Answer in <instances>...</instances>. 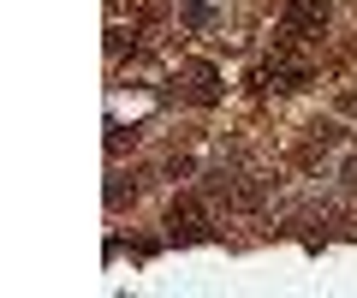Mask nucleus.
I'll return each instance as SVG.
<instances>
[{"label": "nucleus", "instance_id": "obj_6", "mask_svg": "<svg viewBox=\"0 0 357 298\" xmlns=\"http://www.w3.org/2000/svg\"><path fill=\"white\" fill-rule=\"evenodd\" d=\"M185 24H191V30H208V24H215V13H208L203 0H191V6H185Z\"/></svg>", "mask_w": 357, "mask_h": 298}, {"label": "nucleus", "instance_id": "obj_3", "mask_svg": "<svg viewBox=\"0 0 357 298\" xmlns=\"http://www.w3.org/2000/svg\"><path fill=\"white\" fill-rule=\"evenodd\" d=\"M167 239H178V245L208 239V203L203 197H178V203L167 209Z\"/></svg>", "mask_w": 357, "mask_h": 298}, {"label": "nucleus", "instance_id": "obj_5", "mask_svg": "<svg viewBox=\"0 0 357 298\" xmlns=\"http://www.w3.org/2000/svg\"><path fill=\"white\" fill-rule=\"evenodd\" d=\"M310 84V66L304 60H292V54H274V60H262L256 66V90H304Z\"/></svg>", "mask_w": 357, "mask_h": 298}, {"label": "nucleus", "instance_id": "obj_4", "mask_svg": "<svg viewBox=\"0 0 357 298\" xmlns=\"http://www.w3.org/2000/svg\"><path fill=\"white\" fill-rule=\"evenodd\" d=\"M178 96H185L191 107H215L220 96H227V84H220V72L208 60H191V66H185V78H178Z\"/></svg>", "mask_w": 357, "mask_h": 298}, {"label": "nucleus", "instance_id": "obj_2", "mask_svg": "<svg viewBox=\"0 0 357 298\" xmlns=\"http://www.w3.org/2000/svg\"><path fill=\"white\" fill-rule=\"evenodd\" d=\"M328 0H286V13H280V30H286V42H310V36H321L328 30Z\"/></svg>", "mask_w": 357, "mask_h": 298}, {"label": "nucleus", "instance_id": "obj_1", "mask_svg": "<svg viewBox=\"0 0 357 298\" xmlns=\"http://www.w3.org/2000/svg\"><path fill=\"white\" fill-rule=\"evenodd\" d=\"M203 197H208V203H227L232 215H250V209L262 203V185H244V173L215 167V173H208V185H203Z\"/></svg>", "mask_w": 357, "mask_h": 298}]
</instances>
